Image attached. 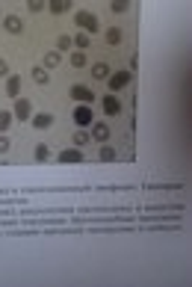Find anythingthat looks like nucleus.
<instances>
[{"mask_svg": "<svg viewBox=\"0 0 192 287\" xmlns=\"http://www.w3.org/2000/svg\"><path fill=\"white\" fill-rule=\"evenodd\" d=\"M30 122H33V127H36V130H47L56 119H53V113H36Z\"/></svg>", "mask_w": 192, "mask_h": 287, "instance_id": "7", "label": "nucleus"}, {"mask_svg": "<svg viewBox=\"0 0 192 287\" xmlns=\"http://www.w3.org/2000/svg\"><path fill=\"white\" fill-rule=\"evenodd\" d=\"M47 9H50L53 15H62V12L71 9V3H68V0H53V3H47Z\"/></svg>", "mask_w": 192, "mask_h": 287, "instance_id": "16", "label": "nucleus"}, {"mask_svg": "<svg viewBox=\"0 0 192 287\" xmlns=\"http://www.w3.org/2000/svg\"><path fill=\"white\" fill-rule=\"evenodd\" d=\"M71 41H74L77 47H83V50H86V47H92V39H89L86 33H77V36H71Z\"/></svg>", "mask_w": 192, "mask_h": 287, "instance_id": "20", "label": "nucleus"}, {"mask_svg": "<svg viewBox=\"0 0 192 287\" xmlns=\"http://www.w3.org/2000/svg\"><path fill=\"white\" fill-rule=\"evenodd\" d=\"M101 107H104V113H107V116H118V113H121V101H118L113 92H110V95H104Z\"/></svg>", "mask_w": 192, "mask_h": 287, "instance_id": "5", "label": "nucleus"}, {"mask_svg": "<svg viewBox=\"0 0 192 287\" xmlns=\"http://www.w3.org/2000/svg\"><path fill=\"white\" fill-rule=\"evenodd\" d=\"M127 6H130L127 0H113V3H110V9H113L115 15H121V12H127Z\"/></svg>", "mask_w": 192, "mask_h": 287, "instance_id": "24", "label": "nucleus"}, {"mask_svg": "<svg viewBox=\"0 0 192 287\" xmlns=\"http://www.w3.org/2000/svg\"><path fill=\"white\" fill-rule=\"evenodd\" d=\"M6 92H9V98H21V77L18 74L6 77Z\"/></svg>", "mask_w": 192, "mask_h": 287, "instance_id": "11", "label": "nucleus"}, {"mask_svg": "<svg viewBox=\"0 0 192 287\" xmlns=\"http://www.w3.org/2000/svg\"><path fill=\"white\" fill-rule=\"evenodd\" d=\"M110 74H113V71H110L107 62H95V65H92V77H95V80H107Z\"/></svg>", "mask_w": 192, "mask_h": 287, "instance_id": "13", "label": "nucleus"}, {"mask_svg": "<svg viewBox=\"0 0 192 287\" xmlns=\"http://www.w3.org/2000/svg\"><path fill=\"white\" fill-rule=\"evenodd\" d=\"M71 119H74V124H77L80 130H86V127H92V124H95V113H92V107H89V104H80V107H74Z\"/></svg>", "mask_w": 192, "mask_h": 287, "instance_id": "2", "label": "nucleus"}, {"mask_svg": "<svg viewBox=\"0 0 192 287\" xmlns=\"http://www.w3.org/2000/svg\"><path fill=\"white\" fill-rule=\"evenodd\" d=\"M0 77H9V62L6 59H0Z\"/></svg>", "mask_w": 192, "mask_h": 287, "instance_id": "27", "label": "nucleus"}, {"mask_svg": "<svg viewBox=\"0 0 192 287\" xmlns=\"http://www.w3.org/2000/svg\"><path fill=\"white\" fill-rule=\"evenodd\" d=\"M9 148H12L9 136H3V133H0V154H9Z\"/></svg>", "mask_w": 192, "mask_h": 287, "instance_id": "25", "label": "nucleus"}, {"mask_svg": "<svg viewBox=\"0 0 192 287\" xmlns=\"http://www.w3.org/2000/svg\"><path fill=\"white\" fill-rule=\"evenodd\" d=\"M59 160L62 163H80L83 160V148H62L59 151Z\"/></svg>", "mask_w": 192, "mask_h": 287, "instance_id": "10", "label": "nucleus"}, {"mask_svg": "<svg viewBox=\"0 0 192 287\" xmlns=\"http://www.w3.org/2000/svg\"><path fill=\"white\" fill-rule=\"evenodd\" d=\"M50 157H53V151H50L47 145H36V160H38V163H44V160H50Z\"/></svg>", "mask_w": 192, "mask_h": 287, "instance_id": "21", "label": "nucleus"}, {"mask_svg": "<svg viewBox=\"0 0 192 287\" xmlns=\"http://www.w3.org/2000/svg\"><path fill=\"white\" fill-rule=\"evenodd\" d=\"M71 44H74L71 36H59V39H56V50H68V53H71Z\"/></svg>", "mask_w": 192, "mask_h": 287, "instance_id": "23", "label": "nucleus"}, {"mask_svg": "<svg viewBox=\"0 0 192 287\" xmlns=\"http://www.w3.org/2000/svg\"><path fill=\"white\" fill-rule=\"evenodd\" d=\"M12 116L21 119V122L33 119V104H30V98H15V110H12Z\"/></svg>", "mask_w": 192, "mask_h": 287, "instance_id": "4", "label": "nucleus"}, {"mask_svg": "<svg viewBox=\"0 0 192 287\" xmlns=\"http://www.w3.org/2000/svg\"><path fill=\"white\" fill-rule=\"evenodd\" d=\"M89 142H92V136H89L86 130H77V133H74V148H86Z\"/></svg>", "mask_w": 192, "mask_h": 287, "instance_id": "17", "label": "nucleus"}, {"mask_svg": "<svg viewBox=\"0 0 192 287\" xmlns=\"http://www.w3.org/2000/svg\"><path fill=\"white\" fill-rule=\"evenodd\" d=\"M3 27H6V33H12V36H18V33L24 30V21H21L18 15H6V18H3Z\"/></svg>", "mask_w": 192, "mask_h": 287, "instance_id": "9", "label": "nucleus"}, {"mask_svg": "<svg viewBox=\"0 0 192 287\" xmlns=\"http://www.w3.org/2000/svg\"><path fill=\"white\" fill-rule=\"evenodd\" d=\"M44 9V0H30V12H41Z\"/></svg>", "mask_w": 192, "mask_h": 287, "instance_id": "26", "label": "nucleus"}, {"mask_svg": "<svg viewBox=\"0 0 192 287\" xmlns=\"http://www.w3.org/2000/svg\"><path fill=\"white\" fill-rule=\"evenodd\" d=\"M30 74H33V80H36L38 86H47V83H50V74H47V68H41V65H36Z\"/></svg>", "mask_w": 192, "mask_h": 287, "instance_id": "14", "label": "nucleus"}, {"mask_svg": "<svg viewBox=\"0 0 192 287\" xmlns=\"http://www.w3.org/2000/svg\"><path fill=\"white\" fill-rule=\"evenodd\" d=\"M59 62H62V53H59V50H47V53H44V59H41V68H47V71H50V68H56Z\"/></svg>", "mask_w": 192, "mask_h": 287, "instance_id": "12", "label": "nucleus"}, {"mask_svg": "<svg viewBox=\"0 0 192 287\" xmlns=\"http://www.w3.org/2000/svg\"><path fill=\"white\" fill-rule=\"evenodd\" d=\"M74 24L89 36V33H98L101 30V21H98V15L95 12H86V9H80L77 15H74Z\"/></svg>", "mask_w": 192, "mask_h": 287, "instance_id": "1", "label": "nucleus"}, {"mask_svg": "<svg viewBox=\"0 0 192 287\" xmlns=\"http://www.w3.org/2000/svg\"><path fill=\"white\" fill-rule=\"evenodd\" d=\"M86 62H89V59H86L83 50H74V53H71V65H74V68H83Z\"/></svg>", "mask_w": 192, "mask_h": 287, "instance_id": "22", "label": "nucleus"}, {"mask_svg": "<svg viewBox=\"0 0 192 287\" xmlns=\"http://www.w3.org/2000/svg\"><path fill=\"white\" fill-rule=\"evenodd\" d=\"M110 133H113V130H110V124H107V122H95L89 136H92L95 142H107V139H110Z\"/></svg>", "mask_w": 192, "mask_h": 287, "instance_id": "6", "label": "nucleus"}, {"mask_svg": "<svg viewBox=\"0 0 192 287\" xmlns=\"http://www.w3.org/2000/svg\"><path fill=\"white\" fill-rule=\"evenodd\" d=\"M71 98H77L80 104H89V101H95V92L89 86H71Z\"/></svg>", "mask_w": 192, "mask_h": 287, "instance_id": "8", "label": "nucleus"}, {"mask_svg": "<svg viewBox=\"0 0 192 287\" xmlns=\"http://www.w3.org/2000/svg\"><path fill=\"white\" fill-rule=\"evenodd\" d=\"M12 110H0V133H6L9 130V124H12Z\"/></svg>", "mask_w": 192, "mask_h": 287, "instance_id": "19", "label": "nucleus"}, {"mask_svg": "<svg viewBox=\"0 0 192 287\" xmlns=\"http://www.w3.org/2000/svg\"><path fill=\"white\" fill-rule=\"evenodd\" d=\"M101 160H104V163H113V160H118V151H115L113 145H104V148H101Z\"/></svg>", "mask_w": 192, "mask_h": 287, "instance_id": "18", "label": "nucleus"}, {"mask_svg": "<svg viewBox=\"0 0 192 287\" xmlns=\"http://www.w3.org/2000/svg\"><path fill=\"white\" fill-rule=\"evenodd\" d=\"M130 80H133V74H130V71H115V74H110V77H107V86H110V92L115 95V92H121Z\"/></svg>", "mask_w": 192, "mask_h": 287, "instance_id": "3", "label": "nucleus"}, {"mask_svg": "<svg viewBox=\"0 0 192 287\" xmlns=\"http://www.w3.org/2000/svg\"><path fill=\"white\" fill-rule=\"evenodd\" d=\"M121 39H124V33H121L118 27H110V30H107V44L115 47V44H121Z\"/></svg>", "mask_w": 192, "mask_h": 287, "instance_id": "15", "label": "nucleus"}]
</instances>
